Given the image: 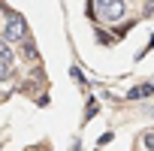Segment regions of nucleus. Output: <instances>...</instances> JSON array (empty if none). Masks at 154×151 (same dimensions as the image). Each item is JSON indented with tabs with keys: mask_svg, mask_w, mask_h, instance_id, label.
<instances>
[{
	"mask_svg": "<svg viewBox=\"0 0 154 151\" xmlns=\"http://www.w3.org/2000/svg\"><path fill=\"white\" fill-rule=\"evenodd\" d=\"M0 36H3L6 42H12V45H18V42L27 36V21H24V15H21V12H6V18L0 21Z\"/></svg>",
	"mask_w": 154,
	"mask_h": 151,
	"instance_id": "1",
	"label": "nucleus"
},
{
	"mask_svg": "<svg viewBox=\"0 0 154 151\" xmlns=\"http://www.w3.org/2000/svg\"><path fill=\"white\" fill-rule=\"evenodd\" d=\"M97 12H100V18L103 21H124V15H127V3L124 0H97Z\"/></svg>",
	"mask_w": 154,
	"mask_h": 151,
	"instance_id": "2",
	"label": "nucleus"
},
{
	"mask_svg": "<svg viewBox=\"0 0 154 151\" xmlns=\"http://www.w3.org/2000/svg\"><path fill=\"white\" fill-rule=\"evenodd\" d=\"M0 60H3L6 66H15V60H18V54H15V45H12V42H6L3 36H0Z\"/></svg>",
	"mask_w": 154,
	"mask_h": 151,
	"instance_id": "3",
	"label": "nucleus"
},
{
	"mask_svg": "<svg viewBox=\"0 0 154 151\" xmlns=\"http://www.w3.org/2000/svg\"><path fill=\"white\" fill-rule=\"evenodd\" d=\"M18 45H21V54H24V60H27V63H36V60H39V51H36V45L30 42V36H24Z\"/></svg>",
	"mask_w": 154,
	"mask_h": 151,
	"instance_id": "4",
	"label": "nucleus"
},
{
	"mask_svg": "<svg viewBox=\"0 0 154 151\" xmlns=\"http://www.w3.org/2000/svg\"><path fill=\"white\" fill-rule=\"evenodd\" d=\"M151 94H154V85H151V82H145V85L133 88V91H130L127 97H130V100H139V97H151Z\"/></svg>",
	"mask_w": 154,
	"mask_h": 151,
	"instance_id": "5",
	"label": "nucleus"
},
{
	"mask_svg": "<svg viewBox=\"0 0 154 151\" xmlns=\"http://www.w3.org/2000/svg\"><path fill=\"white\" fill-rule=\"evenodd\" d=\"M9 69H12V66H6L3 60H0V82H9Z\"/></svg>",
	"mask_w": 154,
	"mask_h": 151,
	"instance_id": "6",
	"label": "nucleus"
},
{
	"mask_svg": "<svg viewBox=\"0 0 154 151\" xmlns=\"http://www.w3.org/2000/svg\"><path fill=\"white\" fill-rule=\"evenodd\" d=\"M0 21H3V6H0Z\"/></svg>",
	"mask_w": 154,
	"mask_h": 151,
	"instance_id": "7",
	"label": "nucleus"
}]
</instances>
